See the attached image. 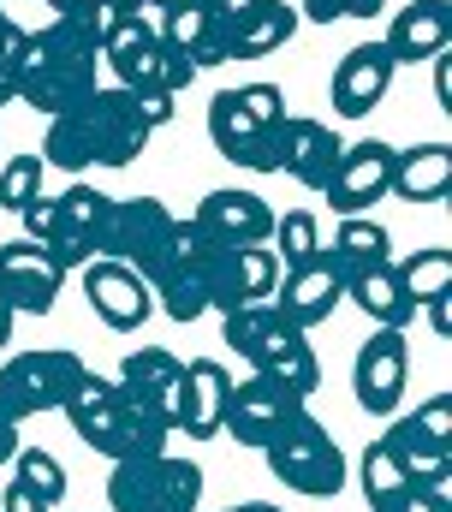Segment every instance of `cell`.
<instances>
[{
	"label": "cell",
	"mask_w": 452,
	"mask_h": 512,
	"mask_svg": "<svg viewBox=\"0 0 452 512\" xmlns=\"http://www.w3.org/2000/svg\"><path fill=\"white\" fill-rule=\"evenodd\" d=\"M143 143H149V126L137 114V96L108 84V90H90L84 102H72L48 120L42 161L84 179L90 167H131L143 155Z\"/></svg>",
	"instance_id": "cell-1"
},
{
	"label": "cell",
	"mask_w": 452,
	"mask_h": 512,
	"mask_svg": "<svg viewBox=\"0 0 452 512\" xmlns=\"http://www.w3.org/2000/svg\"><path fill=\"white\" fill-rule=\"evenodd\" d=\"M90 90H102V42L72 18H48L42 30L24 36V66H18V102H30L36 114H60L72 102H84Z\"/></svg>",
	"instance_id": "cell-2"
},
{
	"label": "cell",
	"mask_w": 452,
	"mask_h": 512,
	"mask_svg": "<svg viewBox=\"0 0 452 512\" xmlns=\"http://www.w3.org/2000/svg\"><path fill=\"white\" fill-rule=\"evenodd\" d=\"M221 340H226V352H238V358L250 364V376H268V382L292 387L298 399H310L316 382H322V364H316V352H310V334L292 328V322L274 310V298L221 310Z\"/></svg>",
	"instance_id": "cell-3"
},
{
	"label": "cell",
	"mask_w": 452,
	"mask_h": 512,
	"mask_svg": "<svg viewBox=\"0 0 452 512\" xmlns=\"http://www.w3.org/2000/svg\"><path fill=\"white\" fill-rule=\"evenodd\" d=\"M280 120H286V90L280 84H232L209 102V143L250 173H274Z\"/></svg>",
	"instance_id": "cell-4"
},
{
	"label": "cell",
	"mask_w": 452,
	"mask_h": 512,
	"mask_svg": "<svg viewBox=\"0 0 452 512\" xmlns=\"http://www.w3.org/2000/svg\"><path fill=\"white\" fill-rule=\"evenodd\" d=\"M108 507L113 512H197L203 507V465L179 459V453L113 459Z\"/></svg>",
	"instance_id": "cell-5"
},
{
	"label": "cell",
	"mask_w": 452,
	"mask_h": 512,
	"mask_svg": "<svg viewBox=\"0 0 452 512\" xmlns=\"http://www.w3.org/2000/svg\"><path fill=\"white\" fill-rule=\"evenodd\" d=\"M268 471L292 489V495H310V501H334L345 489V447L334 441V429L310 411H298L268 447H262Z\"/></svg>",
	"instance_id": "cell-6"
},
{
	"label": "cell",
	"mask_w": 452,
	"mask_h": 512,
	"mask_svg": "<svg viewBox=\"0 0 452 512\" xmlns=\"http://www.w3.org/2000/svg\"><path fill=\"white\" fill-rule=\"evenodd\" d=\"M84 382V358L66 352V346H42V352H18L0 364V411L12 423L24 417H42V411H60L66 393Z\"/></svg>",
	"instance_id": "cell-7"
},
{
	"label": "cell",
	"mask_w": 452,
	"mask_h": 512,
	"mask_svg": "<svg viewBox=\"0 0 452 512\" xmlns=\"http://www.w3.org/2000/svg\"><path fill=\"white\" fill-rule=\"evenodd\" d=\"M381 447L393 453V465L411 477V483H441L447 489L452 471V393H429L417 411L393 417Z\"/></svg>",
	"instance_id": "cell-8"
},
{
	"label": "cell",
	"mask_w": 452,
	"mask_h": 512,
	"mask_svg": "<svg viewBox=\"0 0 452 512\" xmlns=\"http://www.w3.org/2000/svg\"><path fill=\"white\" fill-rule=\"evenodd\" d=\"M215 251H221V245H209L191 221L173 227V245L161 256V268L149 274V292H155V304H161L173 322H197V316L209 310V268H215Z\"/></svg>",
	"instance_id": "cell-9"
},
{
	"label": "cell",
	"mask_w": 452,
	"mask_h": 512,
	"mask_svg": "<svg viewBox=\"0 0 452 512\" xmlns=\"http://www.w3.org/2000/svg\"><path fill=\"white\" fill-rule=\"evenodd\" d=\"M268 298H274V310H280L292 328L310 334V328H322L339 304H345V262L322 245L316 256H304L298 268H280V286H274Z\"/></svg>",
	"instance_id": "cell-10"
},
{
	"label": "cell",
	"mask_w": 452,
	"mask_h": 512,
	"mask_svg": "<svg viewBox=\"0 0 452 512\" xmlns=\"http://www.w3.org/2000/svg\"><path fill=\"white\" fill-rule=\"evenodd\" d=\"M173 227H179V215H173L161 197H125V203H113L102 256L125 262V268H137V274L149 280V274L161 268L167 245H173Z\"/></svg>",
	"instance_id": "cell-11"
},
{
	"label": "cell",
	"mask_w": 452,
	"mask_h": 512,
	"mask_svg": "<svg viewBox=\"0 0 452 512\" xmlns=\"http://www.w3.org/2000/svg\"><path fill=\"white\" fill-rule=\"evenodd\" d=\"M113 203H119V197H108L102 185H84V179H72V185L54 197L60 227H54V245H48V256H54L66 274L102 256V245H108V221H113Z\"/></svg>",
	"instance_id": "cell-12"
},
{
	"label": "cell",
	"mask_w": 452,
	"mask_h": 512,
	"mask_svg": "<svg viewBox=\"0 0 452 512\" xmlns=\"http://www.w3.org/2000/svg\"><path fill=\"white\" fill-rule=\"evenodd\" d=\"M411 382V352H405V328H369V340L357 346L351 364V393L369 417H393Z\"/></svg>",
	"instance_id": "cell-13"
},
{
	"label": "cell",
	"mask_w": 452,
	"mask_h": 512,
	"mask_svg": "<svg viewBox=\"0 0 452 512\" xmlns=\"http://www.w3.org/2000/svg\"><path fill=\"white\" fill-rule=\"evenodd\" d=\"M60 411H66V423L78 429L84 447H96L102 459H131V423H125V393H119V382L84 370V382L66 393Z\"/></svg>",
	"instance_id": "cell-14"
},
{
	"label": "cell",
	"mask_w": 452,
	"mask_h": 512,
	"mask_svg": "<svg viewBox=\"0 0 452 512\" xmlns=\"http://www.w3.org/2000/svg\"><path fill=\"white\" fill-rule=\"evenodd\" d=\"M393 143H381V137H363V143H345L339 149V167L334 179H328V209L334 215H369L381 197H393Z\"/></svg>",
	"instance_id": "cell-15"
},
{
	"label": "cell",
	"mask_w": 452,
	"mask_h": 512,
	"mask_svg": "<svg viewBox=\"0 0 452 512\" xmlns=\"http://www.w3.org/2000/svg\"><path fill=\"white\" fill-rule=\"evenodd\" d=\"M298 411H304V399L292 387L268 382V376H244V382H232V393H226L221 429L232 441H244V447H268Z\"/></svg>",
	"instance_id": "cell-16"
},
{
	"label": "cell",
	"mask_w": 452,
	"mask_h": 512,
	"mask_svg": "<svg viewBox=\"0 0 452 512\" xmlns=\"http://www.w3.org/2000/svg\"><path fill=\"white\" fill-rule=\"evenodd\" d=\"M60 286H66V268L48 256V245L36 239L0 245V292L18 316H48L60 304Z\"/></svg>",
	"instance_id": "cell-17"
},
{
	"label": "cell",
	"mask_w": 452,
	"mask_h": 512,
	"mask_svg": "<svg viewBox=\"0 0 452 512\" xmlns=\"http://www.w3.org/2000/svg\"><path fill=\"white\" fill-rule=\"evenodd\" d=\"M84 298H90V310L102 316V328H113V334H131V328H143V322H149V310H155V292H149V280H143L137 268L113 262V256L84 262Z\"/></svg>",
	"instance_id": "cell-18"
},
{
	"label": "cell",
	"mask_w": 452,
	"mask_h": 512,
	"mask_svg": "<svg viewBox=\"0 0 452 512\" xmlns=\"http://www.w3.org/2000/svg\"><path fill=\"white\" fill-rule=\"evenodd\" d=\"M393 54H387V42L381 36H369V42H357V48H345L334 66V84H328V96H334V114L339 120H363V114H375L381 108V96L393 90Z\"/></svg>",
	"instance_id": "cell-19"
},
{
	"label": "cell",
	"mask_w": 452,
	"mask_h": 512,
	"mask_svg": "<svg viewBox=\"0 0 452 512\" xmlns=\"http://www.w3.org/2000/svg\"><path fill=\"white\" fill-rule=\"evenodd\" d=\"M339 149H345V137L334 126L286 114L280 120V143H274V173L298 179L304 191H328V179H334V167H339Z\"/></svg>",
	"instance_id": "cell-20"
},
{
	"label": "cell",
	"mask_w": 452,
	"mask_h": 512,
	"mask_svg": "<svg viewBox=\"0 0 452 512\" xmlns=\"http://www.w3.org/2000/svg\"><path fill=\"white\" fill-rule=\"evenodd\" d=\"M191 227L221 245V251H238V245H268L274 233V203H262L256 191H209L191 215Z\"/></svg>",
	"instance_id": "cell-21"
},
{
	"label": "cell",
	"mask_w": 452,
	"mask_h": 512,
	"mask_svg": "<svg viewBox=\"0 0 452 512\" xmlns=\"http://www.w3.org/2000/svg\"><path fill=\"white\" fill-rule=\"evenodd\" d=\"M280 286V256L274 245H238V251H215L209 268V310H232V304H256Z\"/></svg>",
	"instance_id": "cell-22"
},
{
	"label": "cell",
	"mask_w": 452,
	"mask_h": 512,
	"mask_svg": "<svg viewBox=\"0 0 452 512\" xmlns=\"http://www.w3.org/2000/svg\"><path fill=\"white\" fill-rule=\"evenodd\" d=\"M381 42H387L393 66H423V60L447 54L452 48V0H411V6H399V18L387 24Z\"/></svg>",
	"instance_id": "cell-23"
},
{
	"label": "cell",
	"mask_w": 452,
	"mask_h": 512,
	"mask_svg": "<svg viewBox=\"0 0 452 512\" xmlns=\"http://www.w3.org/2000/svg\"><path fill=\"white\" fill-rule=\"evenodd\" d=\"M226 393H232L226 364H215V358H191V364H185V382H179V423H173V429H185L191 441L221 435Z\"/></svg>",
	"instance_id": "cell-24"
},
{
	"label": "cell",
	"mask_w": 452,
	"mask_h": 512,
	"mask_svg": "<svg viewBox=\"0 0 452 512\" xmlns=\"http://www.w3.org/2000/svg\"><path fill=\"white\" fill-rule=\"evenodd\" d=\"M452 191V143L447 137H429V143H411L393 155V197L405 203H441Z\"/></svg>",
	"instance_id": "cell-25"
},
{
	"label": "cell",
	"mask_w": 452,
	"mask_h": 512,
	"mask_svg": "<svg viewBox=\"0 0 452 512\" xmlns=\"http://www.w3.org/2000/svg\"><path fill=\"white\" fill-rule=\"evenodd\" d=\"M345 304H357L375 328H405L417 316V304L405 298L393 262H369V268H351L345 274Z\"/></svg>",
	"instance_id": "cell-26"
},
{
	"label": "cell",
	"mask_w": 452,
	"mask_h": 512,
	"mask_svg": "<svg viewBox=\"0 0 452 512\" xmlns=\"http://www.w3.org/2000/svg\"><path fill=\"white\" fill-rule=\"evenodd\" d=\"M328 251L345 262V274L351 268H369V262H393V233L375 221V215H339V233Z\"/></svg>",
	"instance_id": "cell-27"
},
{
	"label": "cell",
	"mask_w": 452,
	"mask_h": 512,
	"mask_svg": "<svg viewBox=\"0 0 452 512\" xmlns=\"http://www.w3.org/2000/svg\"><path fill=\"white\" fill-rule=\"evenodd\" d=\"M393 274H399V286H405V298H411V304L447 298V292H452V251H447V245L411 251V256H399V262H393Z\"/></svg>",
	"instance_id": "cell-28"
},
{
	"label": "cell",
	"mask_w": 452,
	"mask_h": 512,
	"mask_svg": "<svg viewBox=\"0 0 452 512\" xmlns=\"http://www.w3.org/2000/svg\"><path fill=\"white\" fill-rule=\"evenodd\" d=\"M12 483H24L36 501H48V507H60L66 501V465L48 453V447H18L12 453Z\"/></svg>",
	"instance_id": "cell-29"
},
{
	"label": "cell",
	"mask_w": 452,
	"mask_h": 512,
	"mask_svg": "<svg viewBox=\"0 0 452 512\" xmlns=\"http://www.w3.org/2000/svg\"><path fill=\"white\" fill-rule=\"evenodd\" d=\"M268 245H274V256H280V268H298L304 256L322 251V227H316V215H310V209H286V215H274Z\"/></svg>",
	"instance_id": "cell-30"
},
{
	"label": "cell",
	"mask_w": 452,
	"mask_h": 512,
	"mask_svg": "<svg viewBox=\"0 0 452 512\" xmlns=\"http://www.w3.org/2000/svg\"><path fill=\"white\" fill-rule=\"evenodd\" d=\"M42 179H48V161H42V149L0 161V209H12V215H18L30 197H42Z\"/></svg>",
	"instance_id": "cell-31"
},
{
	"label": "cell",
	"mask_w": 452,
	"mask_h": 512,
	"mask_svg": "<svg viewBox=\"0 0 452 512\" xmlns=\"http://www.w3.org/2000/svg\"><path fill=\"white\" fill-rule=\"evenodd\" d=\"M357 477H363V501H369V507H375V501H387L393 489H405V483H411V477H405V471L393 465V453H387L381 441H375V447L363 453V465H357Z\"/></svg>",
	"instance_id": "cell-32"
},
{
	"label": "cell",
	"mask_w": 452,
	"mask_h": 512,
	"mask_svg": "<svg viewBox=\"0 0 452 512\" xmlns=\"http://www.w3.org/2000/svg\"><path fill=\"white\" fill-rule=\"evenodd\" d=\"M24 36H30V30H18L12 18H0V108H6V102H18V66H24Z\"/></svg>",
	"instance_id": "cell-33"
},
{
	"label": "cell",
	"mask_w": 452,
	"mask_h": 512,
	"mask_svg": "<svg viewBox=\"0 0 452 512\" xmlns=\"http://www.w3.org/2000/svg\"><path fill=\"white\" fill-rule=\"evenodd\" d=\"M369 512H452V507H447V489L441 483H405L387 501H375Z\"/></svg>",
	"instance_id": "cell-34"
},
{
	"label": "cell",
	"mask_w": 452,
	"mask_h": 512,
	"mask_svg": "<svg viewBox=\"0 0 452 512\" xmlns=\"http://www.w3.org/2000/svg\"><path fill=\"white\" fill-rule=\"evenodd\" d=\"M381 6H387V0H304V6H298V18H310V24H339V18H381Z\"/></svg>",
	"instance_id": "cell-35"
},
{
	"label": "cell",
	"mask_w": 452,
	"mask_h": 512,
	"mask_svg": "<svg viewBox=\"0 0 452 512\" xmlns=\"http://www.w3.org/2000/svg\"><path fill=\"white\" fill-rule=\"evenodd\" d=\"M72 18H78V24H84V30H90L96 42H108L113 30H119V24L131 18V0H84V6L72 12Z\"/></svg>",
	"instance_id": "cell-36"
},
{
	"label": "cell",
	"mask_w": 452,
	"mask_h": 512,
	"mask_svg": "<svg viewBox=\"0 0 452 512\" xmlns=\"http://www.w3.org/2000/svg\"><path fill=\"white\" fill-rule=\"evenodd\" d=\"M18 227H24V239H36V245H54V227H60V209H54V197L42 191V197H30L24 209H18Z\"/></svg>",
	"instance_id": "cell-37"
},
{
	"label": "cell",
	"mask_w": 452,
	"mask_h": 512,
	"mask_svg": "<svg viewBox=\"0 0 452 512\" xmlns=\"http://www.w3.org/2000/svg\"><path fill=\"white\" fill-rule=\"evenodd\" d=\"M131 96H137V114H143L149 131H161L173 120V108H179V96H167V90H131Z\"/></svg>",
	"instance_id": "cell-38"
},
{
	"label": "cell",
	"mask_w": 452,
	"mask_h": 512,
	"mask_svg": "<svg viewBox=\"0 0 452 512\" xmlns=\"http://www.w3.org/2000/svg\"><path fill=\"white\" fill-rule=\"evenodd\" d=\"M0 512H54L48 501H36L24 483H6V495H0Z\"/></svg>",
	"instance_id": "cell-39"
},
{
	"label": "cell",
	"mask_w": 452,
	"mask_h": 512,
	"mask_svg": "<svg viewBox=\"0 0 452 512\" xmlns=\"http://www.w3.org/2000/svg\"><path fill=\"white\" fill-rule=\"evenodd\" d=\"M423 310H429V322H435V334L447 340V334H452V292H447V298H429Z\"/></svg>",
	"instance_id": "cell-40"
},
{
	"label": "cell",
	"mask_w": 452,
	"mask_h": 512,
	"mask_svg": "<svg viewBox=\"0 0 452 512\" xmlns=\"http://www.w3.org/2000/svg\"><path fill=\"white\" fill-rule=\"evenodd\" d=\"M12 453H18V423L0 411V465H12Z\"/></svg>",
	"instance_id": "cell-41"
},
{
	"label": "cell",
	"mask_w": 452,
	"mask_h": 512,
	"mask_svg": "<svg viewBox=\"0 0 452 512\" xmlns=\"http://www.w3.org/2000/svg\"><path fill=\"white\" fill-rule=\"evenodd\" d=\"M435 96H441V108H447V96H452V60L447 54H435Z\"/></svg>",
	"instance_id": "cell-42"
},
{
	"label": "cell",
	"mask_w": 452,
	"mask_h": 512,
	"mask_svg": "<svg viewBox=\"0 0 452 512\" xmlns=\"http://www.w3.org/2000/svg\"><path fill=\"white\" fill-rule=\"evenodd\" d=\"M12 322H18V310H12L6 292H0V352H6V340H12Z\"/></svg>",
	"instance_id": "cell-43"
},
{
	"label": "cell",
	"mask_w": 452,
	"mask_h": 512,
	"mask_svg": "<svg viewBox=\"0 0 452 512\" xmlns=\"http://www.w3.org/2000/svg\"><path fill=\"white\" fill-rule=\"evenodd\" d=\"M226 512H286V507H274V501H238V507H226Z\"/></svg>",
	"instance_id": "cell-44"
},
{
	"label": "cell",
	"mask_w": 452,
	"mask_h": 512,
	"mask_svg": "<svg viewBox=\"0 0 452 512\" xmlns=\"http://www.w3.org/2000/svg\"><path fill=\"white\" fill-rule=\"evenodd\" d=\"M161 12H179V6H215V0H155Z\"/></svg>",
	"instance_id": "cell-45"
},
{
	"label": "cell",
	"mask_w": 452,
	"mask_h": 512,
	"mask_svg": "<svg viewBox=\"0 0 452 512\" xmlns=\"http://www.w3.org/2000/svg\"><path fill=\"white\" fill-rule=\"evenodd\" d=\"M48 6H54V18H60V12H78L84 0H48Z\"/></svg>",
	"instance_id": "cell-46"
},
{
	"label": "cell",
	"mask_w": 452,
	"mask_h": 512,
	"mask_svg": "<svg viewBox=\"0 0 452 512\" xmlns=\"http://www.w3.org/2000/svg\"><path fill=\"white\" fill-rule=\"evenodd\" d=\"M0 18H6V0H0Z\"/></svg>",
	"instance_id": "cell-47"
}]
</instances>
